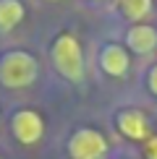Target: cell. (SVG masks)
Segmentation results:
<instances>
[{
	"label": "cell",
	"instance_id": "7c38bea8",
	"mask_svg": "<svg viewBox=\"0 0 157 159\" xmlns=\"http://www.w3.org/2000/svg\"><path fill=\"white\" fill-rule=\"evenodd\" d=\"M0 159H3V157H0Z\"/></svg>",
	"mask_w": 157,
	"mask_h": 159
},
{
	"label": "cell",
	"instance_id": "5b68a950",
	"mask_svg": "<svg viewBox=\"0 0 157 159\" xmlns=\"http://www.w3.org/2000/svg\"><path fill=\"white\" fill-rule=\"evenodd\" d=\"M126 47L136 55H149L157 47V29L149 24H134L126 31Z\"/></svg>",
	"mask_w": 157,
	"mask_h": 159
},
{
	"label": "cell",
	"instance_id": "52a82bcc",
	"mask_svg": "<svg viewBox=\"0 0 157 159\" xmlns=\"http://www.w3.org/2000/svg\"><path fill=\"white\" fill-rule=\"evenodd\" d=\"M118 130L126 138L141 141V138L147 136V117H144L139 110H123L121 115H118Z\"/></svg>",
	"mask_w": 157,
	"mask_h": 159
},
{
	"label": "cell",
	"instance_id": "7a4b0ae2",
	"mask_svg": "<svg viewBox=\"0 0 157 159\" xmlns=\"http://www.w3.org/2000/svg\"><path fill=\"white\" fill-rule=\"evenodd\" d=\"M50 57H52L55 70L63 78H68V81H81L84 78V52L74 34H68V31L58 34L50 47Z\"/></svg>",
	"mask_w": 157,
	"mask_h": 159
},
{
	"label": "cell",
	"instance_id": "6da1fadb",
	"mask_svg": "<svg viewBox=\"0 0 157 159\" xmlns=\"http://www.w3.org/2000/svg\"><path fill=\"white\" fill-rule=\"evenodd\" d=\"M39 63L26 50H8L0 55V86L8 91L26 89L37 81Z\"/></svg>",
	"mask_w": 157,
	"mask_h": 159
},
{
	"label": "cell",
	"instance_id": "9c48e42d",
	"mask_svg": "<svg viewBox=\"0 0 157 159\" xmlns=\"http://www.w3.org/2000/svg\"><path fill=\"white\" fill-rule=\"evenodd\" d=\"M118 5L128 21H141L152 11V0H118Z\"/></svg>",
	"mask_w": 157,
	"mask_h": 159
},
{
	"label": "cell",
	"instance_id": "3957f363",
	"mask_svg": "<svg viewBox=\"0 0 157 159\" xmlns=\"http://www.w3.org/2000/svg\"><path fill=\"white\" fill-rule=\"evenodd\" d=\"M11 133L21 146H34L45 136V120L37 110L21 107L11 115Z\"/></svg>",
	"mask_w": 157,
	"mask_h": 159
},
{
	"label": "cell",
	"instance_id": "ba28073f",
	"mask_svg": "<svg viewBox=\"0 0 157 159\" xmlns=\"http://www.w3.org/2000/svg\"><path fill=\"white\" fill-rule=\"evenodd\" d=\"M26 16L21 0H0V31H13Z\"/></svg>",
	"mask_w": 157,
	"mask_h": 159
},
{
	"label": "cell",
	"instance_id": "277c9868",
	"mask_svg": "<svg viewBox=\"0 0 157 159\" xmlns=\"http://www.w3.org/2000/svg\"><path fill=\"white\" fill-rule=\"evenodd\" d=\"M65 149L71 159H102L107 151V138L94 128H78L71 133Z\"/></svg>",
	"mask_w": 157,
	"mask_h": 159
},
{
	"label": "cell",
	"instance_id": "30bf717a",
	"mask_svg": "<svg viewBox=\"0 0 157 159\" xmlns=\"http://www.w3.org/2000/svg\"><path fill=\"white\" fill-rule=\"evenodd\" d=\"M147 84H149V91H152V94L157 97V65L152 70H149V76H147Z\"/></svg>",
	"mask_w": 157,
	"mask_h": 159
},
{
	"label": "cell",
	"instance_id": "8992f818",
	"mask_svg": "<svg viewBox=\"0 0 157 159\" xmlns=\"http://www.w3.org/2000/svg\"><path fill=\"white\" fill-rule=\"evenodd\" d=\"M128 65H131L128 52L123 50L121 44H105V47H102V52H100V68L107 76H113V78L126 76L128 73Z\"/></svg>",
	"mask_w": 157,
	"mask_h": 159
},
{
	"label": "cell",
	"instance_id": "8fae6325",
	"mask_svg": "<svg viewBox=\"0 0 157 159\" xmlns=\"http://www.w3.org/2000/svg\"><path fill=\"white\" fill-rule=\"evenodd\" d=\"M47 3H60V0H47Z\"/></svg>",
	"mask_w": 157,
	"mask_h": 159
}]
</instances>
